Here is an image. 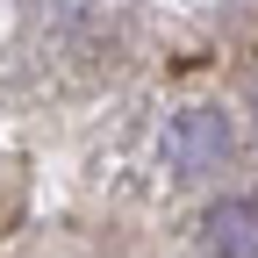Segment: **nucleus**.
Here are the masks:
<instances>
[{"mask_svg":"<svg viewBox=\"0 0 258 258\" xmlns=\"http://www.w3.org/2000/svg\"><path fill=\"white\" fill-rule=\"evenodd\" d=\"M208 251L215 258H258V201L244 194V201H215L208 208Z\"/></svg>","mask_w":258,"mask_h":258,"instance_id":"2","label":"nucleus"},{"mask_svg":"<svg viewBox=\"0 0 258 258\" xmlns=\"http://www.w3.org/2000/svg\"><path fill=\"white\" fill-rule=\"evenodd\" d=\"M222 158H230V122H222L215 108H186L165 122V165L179 179H208L222 172Z\"/></svg>","mask_w":258,"mask_h":258,"instance_id":"1","label":"nucleus"}]
</instances>
